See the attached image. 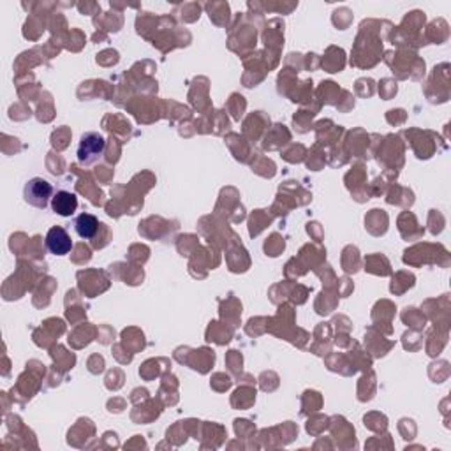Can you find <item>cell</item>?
<instances>
[{
	"label": "cell",
	"mask_w": 451,
	"mask_h": 451,
	"mask_svg": "<svg viewBox=\"0 0 451 451\" xmlns=\"http://www.w3.org/2000/svg\"><path fill=\"white\" fill-rule=\"evenodd\" d=\"M78 208V198L75 192L59 190L52 199V210L60 217H71Z\"/></svg>",
	"instance_id": "4"
},
{
	"label": "cell",
	"mask_w": 451,
	"mask_h": 451,
	"mask_svg": "<svg viewBox=\"0 0 451 451\" xmlns=\"http://www.w3.org/2000/svg\"><path fill=\"white\" fill-rule=\"evenodd\" d=\"M106 148V139L99 132H85L79 139L78 160L79 165L90 166L98 162Z\"/></svg>",
	"instance_id": "1"
},
{
	"label": "cell",
	"mask_w": 451,
	"mask_h": 451,
	"mask_svg": "<svg viewBox=\"0 0 451 451\" xmlns=\"http://www.w3.org/2000/svg\"><path fill=\"white\" fill-rule=\"evenodd\" d=\"M25 201L29 205L36 206V208H46L48 206L49 199H53V187L48 180L43 178H32L25 185Z\"/></svg>",
	"instance_id": "2"
},
{
	"label": "cell",
	"mask_w": 451,
	"mask_h": 451,
	"mask_svg": "<svg viewBox=\"0 0 451 451\" xmlns=\"http://www.w3.org/2000/svg\"><path fill=\"white\" fill-rule=\"evenodd\" d=\"M46 247L52 254L55 256H66V254L71 252L72 249V240L71 236L68 235V231L60 226H55L48 231L46 235Z\"/></svg>",
	"instance_id": "3"
},
{
	"label": "cell",
	"mask_w": 451,
	"mask_h": 451,
	"mask_svg": "<svg viewBox=\"0 0 451 451\" xmlns=\"http://www.w3.org/2000/svg\"><path fill=\"white\" fill-rule=\"evenodd\" d=\"M75 229L78 233V236H82L83 240H90L98 235L99 220L92 213H82V215L76 217Z\"/></svg>",
	"instance_id": "5"
}]
</instances>
